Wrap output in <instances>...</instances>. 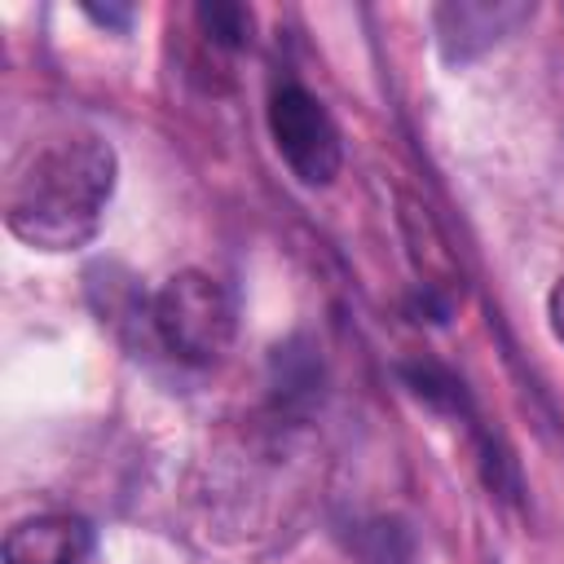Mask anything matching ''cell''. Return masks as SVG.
<instances>
[{"label":"cell","mask_w":564,"mask_h":564,"mask_svg":"<svg viewBox=\"0 0 564 564\" xmlns=\"http://www.w3.org/2000/svg\"><path fill=\"white\" fill-rule=\"evenodd\" d=\"M344 542L361 564H410L414 560V533L397 516H366L348 524Z\"/></svg>","instance_id":"52a82bcc"},{"label":"cell","mask_w":564,"mask_h":564,"mask_svg":"<svg viewBox=\"0 0 564 564\" xmlns=\"http://www.w3.org/2000/svg\"><path fill=\"white\" fill-rule=\"evenodd\" d=\"M529 18H533V4L524 0H454L432 9V31H436L441 57L449 66H463L489 53L494 44H502L507 35H516Z\"/></svg>","instance_id":"277c9868"},{"label":"cell","mask_w":564,"mask_h":564,"mask_svg":"<svg viewBox=\"0 0 564 564\" xmlns=\"http://www.w3.org/2000/svg\"><path fill=\"white\" fill-rule=\"evenodd\" d=\"M93 529L79 516H31L18 520L4 538V564H88Z\"/></svg>","instance_id":"5b68a950"},{"label":"cell","mask_w":564,"mask_h":564,"mask_svg":"<svg viewBox=\"0 0 564 564\" xmlns=\"http://www.w3.org/2000/svg\"><path fill=\"white\" fill-rule=\"evenodd\" d=\"M84 13L93 18V22H101V26H115V31H123L128 22H132V9L128 4H84Z\"/></svg>","instance_id":"9c48e42d"},{"label":"cell","mask_w":564,"mask_h":564,"mask_svg":"<svg viewBox=\"0 0 564 564\" xmlns=\"http://www.w3.org/2000/svg\"><path fill=\"white\" fill-rule=\"evenodd\" d=\"M401 383H405V388H410V392H414L423 405H432V410H441V414H454L458 423L476 427L471 397H467L463 379H458L454 370H445L441 361H427V357L405 361V366H401Z\"/></svg>","instance_id":"8992f818"},{"label":"cell","mask_w":564,"mask_h":564,"mask_svg":"<svg viewBox=\"0 0 564 564\" xmlns=\"http://www.w3.org/2000/svg\"><path fill=\"white\" fill-rule=\"evenodd\" d=\"M115 145L93 128H53L31 137L4 176V225L35 251L84 247L115 194Z\"/></svg>","instance_id":"6da1fadb"},{"label":"cell","mask_w":564,"mask_h":564,"mask_svg":"<svg viewBox=\"0 0 564 564\" xmlns=\"http://www.w3.org/2000/svg\"><path fill=\"white\" fill-rule=\"evenodd\" d=\"M194 22H198V31L216 48H229V53L247 48L251 35H256V13L247 4H234V0H207V4H198L194 9Z\"/></svg>","instance_id":"ba28073f"},{"label":"cell","mask_w":564,"mask_h":564,"mask_svg":"<svg viewBox=\"0 0 564 564\" xmlns=\"http://www.w3.org/2000/svg\"><path fill=\"white\" fill-rule=\"evenodd\" d=\"M269 137L304 185H330L344 167V141L330 110L295 79L273 84L269 93Z\"/></svg>","instance_id":"3957f363"},{"label":"cell","mask_w":564,"mask_h":564,"mask_svg":"<svg viewBox=\"0 0 564 564\" xmlns=\"http://www.w3.org/2000/svg\"><path fill=\"white\" fill-rule=\"evenodd\" d=\"M546 317H551V330H555V339L564 344V278L551 286V295H546Z\"/></svg>","instance_id":"30bf717a"},{"label":"cell","mask_w":564,"mask_h":564,"mask_svg":"<svg viewBox=\"0 0 564 564\" xmlns=\"http://www.w3.org/2000/svg\"><path fill=\"white\" fill-rule=\"evenodd\" d=\"M150 335L176 361L212 366L229 352L238 335V300L220 278L203 269H181L150 295Z\"/></svg>","instance_id":"7a4b0ae2"}]
</instances>
